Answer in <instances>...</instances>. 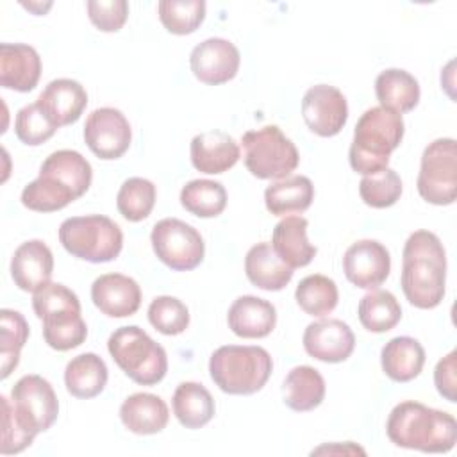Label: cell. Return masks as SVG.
I'll return each mask as SVG.
<instances>
[{"instance_id": "30", "label": "cell", "mask_w": 457, "mask_h": 457, "mask_svg": "<svg viewBox=\"0 0 457 457\" xmlns=\"http://www.w3.org/2000/svg\"><path fill=\"white\" fill-rule=\"evenodd\" d=\"M314 200V186L303 175H293L270 184L264 191L266 209L273 216L303 212Z\"/></svg>"}, {"instance_id": "2", "label": "cell", "mask_w": 457, "mask_h": 457, "mask_svg": "<svg viewBox=\"0 0 457 457\" xmlns=\"http://www.w3.org/2000/svg\"><path fill=\"white\" fill-rule=\"evenodd\" d=\"M402 291L411 305L434 309L445 296L446 252L430 230L412 232L402 253Z\"/></svg>"}, {"instance_id": "15", "label": "cell", "mask_w": 457, "mask_h": 457, "mask_svg": "<svg viewBox=\"0 0 457 457\" xmlns=\"http://www.w3.org/2000/svg\"><path fill=\"white\" fill-rule=\"evenodd\" d=\"M241 62L239 50L234 43L223 37H209L196 45L189 55L193 75L209 86H218L232 80L237 75Z\"/></svg>"}, {"instance_id": "12", "label": "cell", "mask_w": 457, "mask_h": 457, "mask_svg": "<svg viewBox=\"0 0 457 457\" xmlns=\"http://www.w3.org/2000/svg\"><path fill=\"white\" fill-rule=\"evenodd\" d=\"M84 139L89 150L104 161L121 157L132 139L130 123L120 109L100 107L95 109L84 123Z\"/></svg>"}, {"instance_id": "40", "label": "cell", "mask_w": 457, "mask_h": 457, "mask_svg": "<svg viewBox=\"0 0 457 457\" xmlns=\"http://www.w3.org/2000/svg\"><path fill=\"white\" fill-rule=\"evenodd\" d=\"M148 321L164 336L182 334L189 325V311L175 296H157L148 305Z\"/></svg>"}, {"instance_id": "1", "label": "cell", "mask_w": 457, "mask_h": 457, "mask_svg": "<svg viewBox=\"0 0 457 457\" xmlns=\"http://www.w3.org/2000/svg\"><path fill=\"white\" fill-rule=\"evenodd\" d=\"M93 170L89 161L75 150L50 154L39 177L21 191V204L36 212H54L80 198L91 186Z\"/></svg>"}, {"instance_id": "34", "label": "cell", "mask_w": 457, "mask_h": 457, "mask_svg": "<svg viewBox=\"0 0 457 457\" xmlns=\"http://www.w3.org/2000/svg\"><path fill=\"white\" fill-rule=\"evenodd\" d=\"M180 204L198 218H214L227 207V191L216 180H189L180 191Z\"/></svg>"}, {"instance_id": "39", "label": "cell", "mask_w": 457, "mask_h": 457, "mask_svg": "<svg viewBox=\"0 0 457 457\" xmlns=\"http://www.w3.org/2000/svg\"><path fill=\"white\" fill-rule=\"evenodd\" d=\"M359 195L362 202L370 207H391L402 195V179L391 168L380 170L373 175H364L359 182Z\"/></svg>"}, {"instance_id": "29", "label": "cell", "mask_w": 457, "mask_h": 457, "mask_svg": "<svg viewBox=\"0 0 457 457\" xmlns=\"http://www.w3.org/2000/svg\"><path fill=\"white\" fill-rule=\"evenodd\" d=\"M284 403L296 411L307 412L316 409L325 398V380L321 373L312 366H296L293 368L282 384Z\"/></svg>"}, {"instance_id": "23", "label": "cell", "mask_w": 457, "mask_h": 457, "mask_svg": "<svg viewBox=\"0 0 457 457\" xmlns=\"http://www.w3.org/2000/svg\"><path fill=\"white\" fill-rule=\"evenodd\" d=\"M120 420L134 434L148 436L161 432L170 420L166 402L152 393H134L123 400Z\"/></svg>"}, {"instance_id": "9", "label": "cell", "mask_w": 457, "mask_h": 457, "mask_svg": "<svg viewBox=\"0 0 457 457\" xmlns=\"http://www.w3.org/2000/svg\"><path fill=\"white\" fill-rule=\"evenodd\" d=\"M420 196L434 205H450L457 196V143L439 137L428 143L421 155L416 182Z\"/></svg>"}, {"instance_id": "17", "label": "cell", "mask_w": 457, "mask_h": 457, "mask_svg": "<svg viewBox=\"0 0 457 457\" xmlns=\"http://www.w3.org/2000/svg\"><path fill=\"white\" fill-rule=\"evenodd\" d=\"M91 300L102 314L111 318L132 316L141 305L139 284L121 273H105L95 278Z\"/></svg>"}, {"instance_id": "21", "label": "cell", "mask_w": 457, "mask_h": 457, "mask_svg": "<svg viewBox=\"0 0 457 457\" xmlns=\"http://www.w3.org/2000/svg\"><path fill=\"white\" fill-rule=\"evenodd\" d=\"M228 328L243 339H261L271 334L277 325V311L271 302L245 295L234 300L227 314Z\"/></svg>"}, {"instance_id": "22", "label": "cell", "mask_w": 457, "mask_h": 457, "mask_svg": "<svg viewBox=\"0 0 457 457\" xmlns=\"http://www.w3.org/2000/svg\"><path fill=\"white\" fill-rule=\"evenodd\" d=\"M191 164L207 175H218L230 170L241 157L239 145L232 136L221 130L196 134L191 139Z\"/></svg>"}, {"instance_id": "18", "label": "cell", "mask_w": 457, "mask_h": 457, "mask_svg": "<svg viewBox=\"0 0 457 457\" xmlns=\"http://www.w3.org/2000/svg\"><path fill=\"white\" fill-rule=\"evenodd\" d=\"M54 273L52 250L39 239L21 243L11 259V277L27 293H36L50 284Z\"/></svg>"}, {"instance_id": "33", "label": "cell", "mask_w": 457, "mask_h": 457, "mask_svg": "<svg viewBox=\"0 0 457 457\" xmlns=\"http://www.w3.org/2000/svg\"><path fill=\"white\" fill-rule=\"evenodd\" d=\"M357 314L366 330L380 334L391 330L402 320V307L393 293L373 289L361 298Z\"/></svg>"}, {"instance_id": "36", "label": "cell", "mask_w": 457, "mask_h": 457, "mask_svg": "<svg viewBox=\"0 0 457 457\" xmlns=\"http://www.w3.org/2000/svg\"><path fill=\"white\" fill-rule=\"evenodd\" d=\"M0 327H2V337H0L2 378H7L20 362V352L29 339V323L21 312L2 309Z\"/></svg>"}, {"instance_id": "11", "label": "cell", "mask_w": 457, "mask_h": 457, "mask_svg": "<svg viewBox=\"0 0 457 457\" xmlns=\"http://www.w3.org/2000/svg\"><path fill=\"white\" fill-rule=\"evenodd\" d=\"M11 405L18 421L36 437L48 430L59 414L52 384L39 375L21 377L11 389Z\"/></svg>"}, {"instance_id": "7", "label": "cell", "mask_w": 457, "mask_h": 457, "mask_svg": "<svg viewBox=\"0 0 457 457\" xmlns=\"http://www.w3.org/2000/svg\"><path fill=\"white\" fill-rule=\"evenodd\" d=\"M59 241L77 259L109 262L123 248V232L118 223L104 214L73 216L61 223Z\"/></svg>"}, {"instance_id": "37", "label": "cell", "mask_w": 457, "mask_h": 457, "mask_svg": "<svg viewBox=\"0 0 457 457\" xmlns=\"http://www.w3.org/2000/svg\"><path fill=\"white\" fill-rule=\"evenodd\" d=\"M155 186L152 180L143 177L127 179L116 196V207L120 214L129 221H141L150 216L155 205Z\"/></svg>"}, {"instance_id": "28", "label": "cell", "mask_w": 457, "mask_h": 457, "mask_svg": "<svg viewBox=\"0 0 457 457\" xmlns=\"http://www.w3.org/2000/svg\"><path fill=\"white\" fill-rule=\"evenodd\" d=\"M109 371L104 359L93 352L73 357L64 370V384L75 398H93L100 395L107 384Z\"/></svg>"}, {"instance_id": "26", "label": "cell", "mask_w": 457, "mask_h": 457, "mask_svg": "<svg viewBox=\"0 0 457 457\" xmlns=\"http://www.w3.org/2000/svg\"><path fill=\"white\" fill-rule=\"evenodd\" d=\"M380 364L384 373L395 382H409L416 378L425 364V348L409 336L389 339L380 352Z\"/></svg>"}, {"instance_id": "20", "label": "cell", "mask_w": 457, "mask_h": 457, "mask_svg": "<svg viewBox=\"0 0 457 457\" xmlns=\"http://www.w3.org/2000/svg\"><path fill=\"white\" fill-rule=\"evenodd\" d=\"M41 77L39 54L23 43L0 45V84L5 89L27 93L37 86Z\"/></svg>"}, {"instance_id": "4", "label": "cell", "mask_w": 457, "mask_h": 457, "mask_svg": "<svg viewBox=\"0 0 457 457\" xmlns=\"http://www.w3.org/2000/svg\"><path fill=\"white\" fill-rule=\"evenodd\" d=\"M403 130L402 114L380 105L364 111L355 125L348 152L352 170L361 175H373L386 170L391 152L403 137Z\"/></svg>"}, {"instance_id": "19", "label": "cell", "mask_w": 457, "mask_h": 457, "mask_svg": "<svg viewBox=\"0 0 457 457\" xmlns=\"http://www.w3.org/2000/svg\"><path fill=\"white\" fill-rule=\"evenodd\" d=\"M36 104L59 129L75 123L87 105L84 86L73 79H55L46 84Z\"/></svg>"}, {"instance_id": "14", "label": "cell", "mask_w": 457, "mask_h": 457, "mask_svg": "<svg viewBox=\"0 0 457 457\" xmlns=\"http://www.w3.org/2000/svg\"><path fill=\"white\" fill-rule=\"evenodd\" d=\"M343 271L353 286L361 289H377L389 277V252L375 239L355 241L343 255Z\"/></svg>"}, {"instance_id": "27", "label": "cell", "mask_w": 457, "mask_h": 457, "mask_svg": "<svg viewBox=\"0 0 457 457\" xmlns=\"http://www.w3.org/2000/svg\"><path fill=\"white\" fill-rule=\"evenodd\" d=\"M375 95L380 107L398 114L412 111L420 102V84L405 70L387 68L375 80Z\"/></svg>"}, {"instance_id": "8", "label": "cell", "mask_w": 457, "mask_h": 457, "mask_svg": "<svg viewBox=\"0 0 457 457\" xmlns=\"http://www.w3.org/2000/svg\"><path fill=\"white\" fill-rule=\"evenodd\" d=\"M246 170L262 180L286 179L300 162L295 143L277 125L248 130L241 137Z\"/></svg>"}, {"instance_id": "5", "label": "cell", "mask_w": 457, "mask_h": 457, "mask_svg": "<svg viewBox=\"0 0 457 457\" xmlns=\"http://www.w3.org/2000/svg\"><path fill=\"white\" fill-rule=\"evenodd\" d=\"M273 361L262 346L225 345L212 352L209 373L212 382L228 395H253L264 387Z\"/></svg>"}, {"instance_id": "44", "label": "cell", "mask_w": 457, "mask_h": 457, "mask_svg": "<svg viewBox=\"0 0 457 457\" xmlns=\"http://www.w3.org/2000/svg\"><path fill=\"white\" fill-rule=\"evenodd\" d=\"M434 384L437 393L455 403L457 402V352L452 350L446 357H443L434 370Z\"/></svg>"}, {"instance_id": "43", "label": "cell", "mask_w": 457, "mask_h": 457, "mask_svg": "<svg viewBox=\"0 0 457 457\" xmlns=\"http://www.w3.org/2000/svg\"><path fill=\"white\" fill-rule=\"evenodd\" d=\"M86 7L89 21L102 32H118L129 18L125 0H89Z\"/></svg>"}, {"instance_id": "13", "label": "cell", "mask_w": 457, "mask_h": 457, "mask_svg": "<svg viewBox=\"0 0 457 457\" xmlns=\"http://www.w3.org/2000/svg\"><path fill=\"white\" fill-rule=\"evenodd\" d=\"M302 116L314 134L332 137L341 132L348 120V104L337 87L318 84L305 91L302 98Z\"/></svg>"}, {"instance_id": "24", "label": "cell", "mask_w": 457, "mask_h": 457, "mask_svg": "<svg viewBox=\"0 0 457 457\" xmlns=\"http://www.w3.org/2000/svg\"><path fill=\"white\" fill-rule=\"evenodd\" d=\"M307 220L302 216H286L273 228L271 246L293 270L307 266L318 252L307 239Z\"/></svg>"}, {"instance_id": "32", "label": "cell", "mask_w": 457, "mask_h": 457, "mask_svg": "<svg viewBox=\"0 0 457 457\" xmlns=\"http://www.w3.org/2000/svg\"><path fill=\"white\" fill-rule=\"evenodd\" d=\"M173 414L186 428H202L214 416V398L198 382H182L173 393Z\"/></svg>"}, {"instance_id": "31", "label": "cell", "mask_w": 457, "mask_h": 457, "mask_svg": "<svg viewBox=\"0 0 457 457\" xmlns=\"http://www.w3.org/2000/svg\"><path fill=\"white\" fill-rule=\"evenodd\" d=\"M39 320L43 321L45 343L57 352L77 348L87 337V327L80 316V307L57 309L46 312Z\"/></svg>"}, {"instance_id": "38", "label": "cell", "mask_w": 457, "mask_h": 457, "mask_svg": "<svg viewBox=\"0 0 457 457\" xmlns=\"http://www.w3.org/2000/svg\"><path fill=\"white\" fill-rule=\"evenodd\" d=\"M159 20L164 29L177 36L195 32L205 18L204 0H161L157 4Z\"/></svg>"}, {"instance_id": "10", "label": "cell", "mask_w": 457, "mask_h": 457, "mask_svg": "<svg viewBox=\"0 0 457 457\" xmlns=\"http://www.w3.org/2000/svg\"><path fill=\"white\" fill-rule=\"evenodd\" d=\"M152 248L161 262L175 271L195 270L205 253V243L200 232L177 218L157 221L150 234Z\"/></svg>"}, {"instance_id": "35", "label": "cell", "mask_w": 457, "mask_h": 457, "mask_svg": "<svg viewBox=\"0 0 457 457\" xmlns=\"http://www.w3.org/2000/svg\"><path fill=\"white\" fill-rule=\"evenodd\" d=\"M295 298L303 312H307L309 316L323 318L336 309L339 293L332 278L314 273L307 275L298 282Z\"/></svg>"}, {"instance_id": "41", "label": "cell", "mask_w": 457, "mask_h": 457, "mask_svg": "<svg viewBox=\"0 0 457 457\" xmlns=\"http://www.w3.org/2000/svg\"><path fill=\"white\" fill-rule=\"evenodd\" d=\"M57 127L50 121V118L43 112V109L34 102L21 107L14 120V132L16 137L29 145L37 146L50 139L55 134Z\"/></svg>"}, {"instance_id": "16", "label": "cell", "mask_w": 457, "mask_h": 457, "mask_svg": "<svg viewBox=\"0 0 457 457\" xmlns=\"http://www.w3.org/2000/svg\"><path fill=\"white\" fill-rule=\"evenodd\" d=\"M305 352L323 362H343L355 348V336L348 323L341 320H318L303 332Z\"/></svg>"}, {"instance_id": "6", "label": "cell", "mask_w": 457, "mask_h": 457, "mask_svg": "<svg viewBox=\"0 0 457 457\" xmlns=\"http://www.w3.org/2000/svg\"><path fill=\"white\" fill-rule=\"evenodd\" d=\"M107 350L120 370L136 384L154 386L168 371L166 350L137 325L116 328L107 341Z\"/></svg>"}, {"instance_id": "42", "label": "cell", "mask_w": 457, "mask_h": 457, "mask_svg": "<svg viewBox=\"0 0 457 457\" xmlns=\"http://www.w3.org/2000/svg\"><path fill=\"white\" fill-rule=\"evenodd\" d=\"M2 443H0V453H20L27 446L32 445L34 436L18 421L11 400L2 396Z\"/></svg>"}, {"instance_id": "3", "label": "cell", "mask_w": 457, "mask_h": 457, "mask_svg": "<svg viewBox=\"0 0 457 457\" xmlns=\"http://www.w3.org/2000/svg\"><path fill=\"white\" fill-rule=\"evenodd\" d=\"M386 434L396 446L425 453H445L455 446L457 421L450 412L407 400L389 412Z\"/></svg>"}, {"instance_id": "25", "label": "cell", "mask_w": 457, "mask_h": 457, "mask_svg": "<svg viewBox=\"0 0 457 457\" xmlns=\"http://www.w3.org/2000/svg\"><path fill=\"white\" fill-rule=\"evenodd\" d=\"M245 271L248 280L264 291H280L293 278V268H289L273 250L271 243L253 245L245 257Z\"/></svg>"}]
</instances>
